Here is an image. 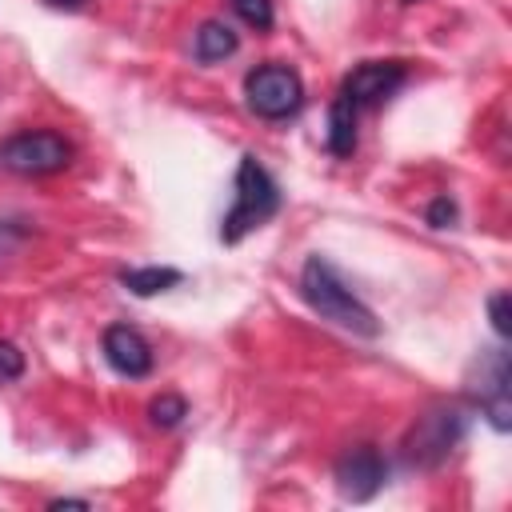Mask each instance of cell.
<instances>
[{"label": "cell", "instance_id": "6da1fadb", "mask_svg": "<svg viewBox=\"0 0 512 512\" xmlns=\"http://www.w3.org/2000/svg\"><path fill=\"white\" fill-rule=\"evenodd\" d=\"M300 296H304V304L320 320H328V324H336V328H344L352 336H364V340L380 336L376 312L348 288V280L340 276V268L328 256H320V252H312L304 260V268H300Z\"/></svg>", "mask_w": 512, "mask_h": 512}, {"label": "cell", "instance_id": "7a4b0ae2", "mask_svg": "<svg viewBox=\"0 0 512 512\" xmlns=\"http://www.w3.org/2000/svg\"><path fill=\"white\" fill-rule=\"evenodd\" d=\"M276 212H280V188L272 172L252 152H244L236 164V180H232V208L220 220V240L240 244L248 232L264 228Z\"/></svg>", "mask_w": 512, "mask_h": 512}, {"label": "cell", "instance_id": "3957f363", "mask_svg": "<svg viewBox=\"0 0 512 512\" xmlns=\"http://www.w3.org/2000/svg\"><path fill=\"white\" fill-rule=\"evenodd\" d=\"M464 428H468V412L452 400L444 404H432L424 416H416L408 440H404V460L412 468H436L452 456V448L464 440Z\"/></svg>", "mask_w": 512, "mask_h": 512}, {"label": "cell", "instance_id": "277c9868", "mask_svg": "<svg viewBox=\"0 0 512 512\" xmlns=\"http://www.w3.org/2000/svg\"><path fill=\"white\" fill-rule=\"evenodd\" d=\"M72 164V144L52 128H24L0 140V168L12 176H52Z\"/></svg>", "mask_w": 512, "mask_h": 512}, {"label": "cell", "instance_id": "5b68a950", "mask_svg": "<svg viewBox=\"0 0 512 512\" xmlns=\"http://www.w3.org/2000/svg\"><path fill=\"white\" fill-rule=\"evenodd\" d=\"M244 100L260 120H288L304 108V80L296 68L268 60L244 76Z\"/></svg>", "mask_w": 512, "mask_h": 512}, {"label": "cell", "instance_id": "8992f818", "mask_svg": "<svg viewBox=\"0 0 512 512\" xmlns=\"http://www.w3.org/2000/svg\"><path fill=\"white\" fill-rule=\"evenodd\" d=\"M472 372H480V380H468L472 400L480 404L484 420H488L496 432H508V428H512V384H508L512 372H508V352H504V348L480 352V360H476Z\"/></svg>", "mask_w": 512, "mask_h": 512}, {"label": "cell", "instance_id": "52a82bcc", "mask_svg": "<svg viewBox=\"0 0 512 512\" xmlns=\"http://www.w3.org/2000/svg\"><path fill=\"white\" fill-rule=\"evenodd\" d=\"M332 476H336V488H340L344 500L364 504V500H372V496L384 488V480H388V460L380 456L376 444H356V448L340 452Z\"/></svg>", "mask_w": 512, "mask_h": 512}, {"label": "cell", "instance_id": "ba28073f", "mask_svg": "<svg viewBox=\"0 0 512 512\" xmlns=\"http://www.w3.org/2000/svg\"><path fill=\"white\" fill-rule=\"evenodd\" d=\"M404 80H408V64L404 60H364L344 76L340 92L356 108H380L388 96H396L404 88Z\"/></svg>", "mask_w": 512, "mask_h": 512}, {"label": "cell", "instance_id": "9c48e42d", "mask_svg": "<svg viewBox=\"0 0 512 512\" xmlns=\"http://www.w3.org/2000/svg\"><path fill=\"white\" fill-rule=\"evenodd\" d=\"M100 348H104L108 368L128 380H144L152 372V344L132 324H108L100 336Z\"/></svg>", "mask_w": 512, "mask_h": 512}, {"label": "cell", "instance_id": "30bf717a", "mask_svg": "<svg viewBox=\"0 0 512 512\" xmlns=\"http://www.w3.org/2000/svg\"><path fill=\"white\" fill-rule=\"evenodd\" d=\"M356 104L344 96V92H336L332 96V104H328V132H324V144H328V152L332 156H352L356 152Z\"/></svg>", "mask_w": 512, "mask_h": 512}, {"label": "cell", "instance_id": "8fae6325", "mask_svg": "<svg viewBox=\"0 0 512 512\" xmlns=\"http://www.w3.org/2000/svg\"><path fill=\"white\" fill-rule=\"evenodd\" d=\"M240 48V36L224 24V20H204L196 28V40H192V52L200 64H216V60H228L232 52Z\"/></svg>", "mask_w": 512, "mask_h": 512}, {"label": "cell", "instance_id": "7c38bea8", "mask_svg": "<svg viewBox=\"0 0 512 512\" xmlns=\"http://www.w3.org/2000/svg\"><path fill=\"white\" fill-rule=\"evenodd\" d=\"M184 280L180 268H168V264H148V268H124L120 272V284L132 292V296H156V292H168Z\"/></svg>", "mask_w": 512, "mask_h": 512}, {"label": "cell", "instance_id": "4fadbf2b", "mask_svg": "<svg viewBox=\"0 0 512 512\" xmlns=\"http://www.w3.org/2000/svg\"><path fill=\"white\" fill-rule=\"evenodd\" d=\"M184 416H188V400L176 396V392H160V396L148 404V420H152L156 428H176Z\"/></svg>", "mask_w": 512, "mask_h": 512}, {"label": "cell", "instance_id": "5bb4252c", "mask_svg": "<svg viewBox=\"0 0 512 512\" xmlns=\"http://www.w3.org/2000/svg\"><path fill=\"white\" fill-rule=\"evenodd\" d=\"M232 4V12L248 24V28H256V32H268L272 28V0H228Z\"/></svg>", "mask_w": 512, "mask_h": 512}, {"label": "cell", "instance_id": "9a60e30c", "mask_svg": "<svg viewBox=\"0 0 512 512\" xmlns=\"http://www.w3.org/2000/svg\"><path fill=\"white\" fill-rule=\"evenodd\" d=\"M488 316H492V328L500 340L512 336V296L508 292H492L488 296Z\"/></svg>", "mask_w": 512, "mask_h": 512}, {"label": "cell", "instance_id": "2e32d148", "mask_svg": "<svg viewBox=\"0 0 512 512\" xmlns=\"http://www.w3.org/2000/svg\"><path fill=\"white\" fill-rule=\"evenodd\" d=\"M456 216H460V208H456V200H452V196H436V200L428 204V212H424V220H428L432 228H452V224H456Z\"/></svg>", "mask_w": 512, "mask_h": 512}, {"label": "cell", "instance_id": "e0dca14e", "mask_svg": "<svg viewBox=\"0 0 512 512\" xmlns=\"http://www.w3.org/2000/svg\"><path fill=\"white\" fill-rule=\"evenodd\" d=\"M24 376V352L12 340H0V384Z\"/></svg>", "mask_w": 512, "mask_h": 512}, {"label": "cell", "instance_id": "ac0fdd59", "mask_svg": "<svg viewBox=\"0 0 512 512\" xmlns=\"http://www.w3.org/2000/svg\"><path fill=\"white\" fill-rule=\"evenodd\" d=\"M24 228L20 224H8V220H0V256H12L20 244H24Z\"/></svg>", "mask_w": 512, "mask_h": 512}, {"label": "cell", "instance_id": "d6986e66", "mask_svg": "<svg viewBox=\"0 0 512 512\" xmlns=\"http://www.w3.org/2000/svg\"><path fill=\"white\" fill-rule=\"evenodd\" d=\"M48 508H88V500H76V496H60V500H52Z\"/></svg>", "mask_w": 512, "mask_h": 512}, {"label": "cell", "instance_id": "ffe728a7", "mask_svg": "<svg viewBox=\"0 0 512 512\" xmlns=\"http://www.w3.org/2000/svg\"><path fill=\"white\" fill-rule=\"evenodd\" d=\"M48 4H60V8H76V4H84V0H48Z\"/></svg>", "mask_w": 512, "mask_h": 512}, {"label": "cell", "instance_id": "44dd1931", "mask_svg": "<svg viewBox=\"0 0 512 512\" xmlns=\"http://www.w3.org/2000/svg\"><path fill=\"white\" fill-rule=\"evenodd\" d=\"M404 4H416V0H404Z\"/></svg>", "mask_w": 512, "mask_h": 512}]
</instances>
